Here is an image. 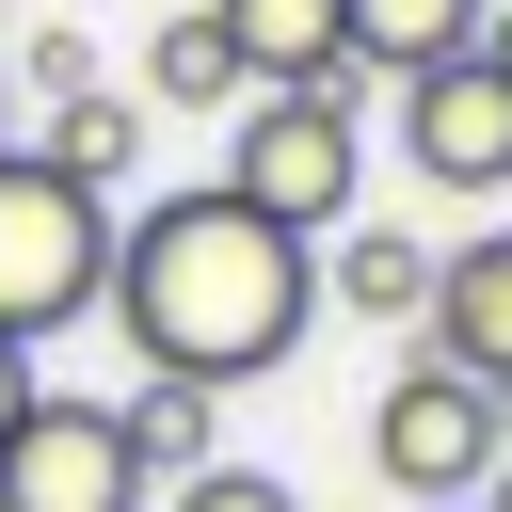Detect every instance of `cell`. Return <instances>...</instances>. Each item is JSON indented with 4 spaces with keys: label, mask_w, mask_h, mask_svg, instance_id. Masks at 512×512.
<instances>
[{
    "label": "cell",
    "mask_w": 512,
    "mask_h": 512,
    "mask_svg": "<svg viewBox=\"0 0 512 512\" xmlns=\"http://www.w3.org/2000/svg\"><path fill=\"white\" fill-rule=\"evenodd\" d=\"M160 512H304L272 464H192V480H160Z\"/></svg>",
    "instance_id": "14"
},
{
    "label": "cell",
    "mask_w": 512,
    "mask_h": 512,
    "mask_svg": "<svg viewBox=\"0 0 512 512\" xmlns=\"http://www.w3.org/2000/svg\"><path fill=\"white\" fill-rule=\"evenodd\" d=\"M32 400H48V384H32V352H16V336H0V432H16V416H32Z\"/></svg>",
    "instance_id": "16"
},
{
    "label": "cell",
    "mask_w": 512,
    "mask_h": 512,
    "mask_svg": "<svg viewBox=\"0 0 512 512\" xmlns=\"http://www.w3.org/2000/svg\"><path fill=\"white\" fill-rule=\"evenodd\" d=\"M400 160L432 192H512V80L464 48V64H416L400 80Z\"/></svg>",
    "instance_id": "6"
},
{
    "label": "cell",
    "mask_w": 512,
    "mask_h": 512,
    "mask_svg": "<svg viewBox=\"0 0 512 512\" xmlns=\"http://www.w3.org/2000/svg\"><path fill=\"white\" fill-rule=\"evenodd\" d=\"M80 80H96V48H80V32H64V16H48V32H32V48H16V96H32V112H64V96H80Z\"/></svg>",
    "instance_id": "15"
},
{
    "label": "cell",
    "mask_w": 512,
    "mask_h": 512,
    "mask_svg": "<svg viewBox=\"0 0 512 512\" xmlns=\"http://www.w3.org/2000/svg\"><path fill=\"white\" fill-rule=\"evenodd\" d=\"M368 464H384V496H416V512L496 496V464H512V384H480V368L416 352V368L384 384V416H368Z\"/></svg>",
    "instance_id": "4"
},
{
    "label": "cell",
    "mask_w": 512,
    "mask_h": 512,
    "mask_svg": "<svg viewBox=\"0 0 512 512\" xmlns=\"http://www.w3.org/2000/svg\"><path fill=\"white\" fill-rule=\"evenodd\" d=\"M464 512H480V496H464Z\"/></svg>",
    "instance_id": "20"
},
{
    "label": "cell",
    "mask_w": 512,
    "mask_h": 512,
    "mask_svg": "<svg viewBox=\"0 0 512 512\" xmlns=\"http://www.w3.org/2000/svg\"><path fill=\"white\" fill-rule=\"evenodd\" d=\"M208 32L240 48V96H288V80H368L336 0H208Z\"/></svg>",
    "instance_id": "7"
},
{
    "label": "cell",
    "mask_w": 512,
    "mask_h": 512,
    "mask_svg": "<svg viewBox=\"0 0 512 512\" xmlns=\"http://www.w3.org/2000/svg\"><path fill=\"white\" fill-rule=\"evenodd\" d=\"M0 144H16V64H0Z\"/></svg>",
    "instance_id": "18"
},
{
    "label": "cell",
    "mask_w": 512,
    "mask_h": 512,
    "mask_svg": "<svg viewBox=\"0 0 512 512\" xmlns=\"http://www.w3.org/2000/svg\"><path fill=\"white\" fill-rule=\"evenodd\" d=\"M336 304L352 320H432V272H448V240H416V224H336Z\"/></svg>",
    "instance_id": "10"
},
{
    "label": "cell",
    "mask_w": 512,
    "mask_h": 512,
    "mask_svg": "<svg viewBox=\"0 0 512 512\" xmlns=\"http://www.w3.org/2000/svg\"><path fill=\"white\" fill-rule=\"evenodd\" d=\"M144 448H128V400H80L48 384L16 432H0V512H144Z\"/></svg>",
    "instance_id": "5"
},
{
    "label": "cell",
    "mask_w": 512,
    "mask_h": 512,
    "mask_svg": "<svg viewBox=\"0 0 512 512\" xmlns=\"http://www.w3.org/2000/svg\"><path fill=\"white\" fill-rule=\"evenodd\" d=\"M112 240H128V208H112V192L48 176L32 144H0V336H16V352L112 304Z\"/></svg>",
    "instance_id": "3"
},
{
    "label": "cell",
    "mask_w": 512,
    "mask_h": 512,
    "mask_svg": "<svg viewBox=\"0 0 512 512\" xmlns=\"http://www.w3.org/2000/svg\"><path fill=\"white\" fill-rule=\"evenodd\" d=\"M224 192L272 208L288 240H336L352 192H368V80H288V96H240L224 128Z\"/></svg>",
    "instance_id": "2"
},
{
    "label": "cell",
    "mask_w": 512,
    "mask_h": 512,
    "mask_svg": "<svg viewBox=\"0 0 512 512\" xmlns=\"http://www.w3.org/2000/svg\"><path fill=\"white\" fill-rule=\"evenodd\" d=\"M416 352H448V368L512 384V224H480V240L432 272V320H416Z\"/></svg>",
    "instance_id": "8"
},
{
    "label": "cell",
    "mask_w": 512,
    "mask_h": 512,
    "mask_svg": "<svg viewBox=\"0 0 512 512\" xmlns=\"http://www.w3.org/2000/svg\"><path fill=\"white\" fill-rule=\"evenodd\" d=\"M96 320L144 352V384H208V400H224V384H256V368L304 352V320H320V240H288V224L240 208L224 176H208V192H160V208H128Z\"/></svg>",
    "instance_id": "1"
},
{
    "label": "cell",
    "mask_w": 512,
    "mask_h": 512,
    "mask_svg": "<svg viewBox=\"0 0 512 512\" xmlns=\"http://www.w3.org/2000/svg\"><path fill=\"white\" fill-rule=\"evenodd\" d=\"M48 176H80V192H128V160H144V96H112V80H80L64 112H32L16 128Z\"/></svg>",
    "instance_id": "9"
},
{
    "label": "cell",
    "mask_w": 512,
    "mask_h": 512,
    "mask_svg": "<svg viewBox=\"0 0 512 512\" xmlns=\"http://www.w3.org/2000/svg\"><path fill=\"white\" fill-rule=\"evenodd\" d=\"M352 16V64L368 80H416V64H464L480 48V0H336Z\"/></svg>",
    "instance_id": "11"
},
{
    "label": "cell",
    "mask_w": 512,
    "mask_h": 512,
    "mask_svg": "<svg viewBox=\"0 0 512 512\" xmlns=\"http://www.w3.org/2000/svg\"><path fill=\"white\" fill-rule=\"evenodd\" d=\"M128 448H144V480L224 464V448H208V384H144V400H128Z\"/></svg>",
    "instance_id": "13"
},
{
    "label": "cell",
    "mask_w": 512,
    "mask_h": 512,
    "mask_svg": "<svg viewBox=\"0 0 512 512\" xmlns=\"http://www.w3.org/2000/svg\"><path fill=\"white\" fill-rule=\"evenodd\" d=\"M480 64H496V80H512V0H480Z\"/></svg>",
    "instance_id": "17"
},
{
    "label": "cell",
    "mask_w": 512,
    "mask_h": 512,
    "mask_svg": "<svg viewBox=\"0 0 512 512\" xmlns=\"http://www.w3.org/2000/svg\"><path fill=\"white\" fill-rule=\"evenodd\" d=\"M144 112H240V48L208 32V0L160 16V48H144Z\"/></svg>",
    "instance_id": "12"
},
{
    "label": "cell",
    "mask_w": 512,
    "mask_h": 512,
    "mask_svg": "<svg viewBox=\"0 0 512 512\" xmlns=\"http://www.w3.org/2000/svg\"><path fill=\"white\" fill-rule=\"evenodd\" d=\"M480 512H512V464H496V496H480Z\"/></svg>",
    "instance_id": "19"
}]
</instances>
